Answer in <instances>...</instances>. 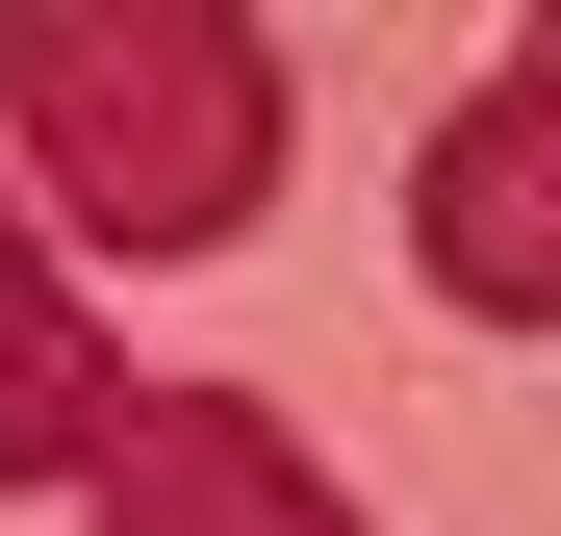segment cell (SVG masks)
Listing matches in <instances>:
<instances>
[{
	"label": "cell",
	"mask_w": 561,
	"mask_h": 536,
	"mask_svg": "<svg viewBox=\"0 0 561 536\" xmlns=\"http://www.w3.org/2000/svg\"><path fill=\"white\" fill-rule=\"evenodd\" d=\"M0 153L51 179V255H230L280 205V26L230 0H0Z\"/></svg>",
	"instance_id": "obj_1"
},
{
	"label": "cell",
	"mask_w": 561,
	"mask_h": 536,
	"mask_svg": "<svg viewBox=\"0 0 561 536\" xmlns=\"http://www.w3.org/2000/svg\"><path fill=\"white\" fill-rule=\"evenodd\" d=\"M409 282L459 332H561V26L409 128Z\"/></svg>",
	"instance_id": "obj_2"
},
{
	"label": "cell",
	"mask_w": 561,
	"mask_h": 536,
	"mask_svg": "<svg viewBox=\"0 0 561 536\" xmlns=\"http://www.w3.org/2000/svg\"><path fill=\"white\" fill-rule=\"evenodd\" d=\"M103 536H357V511H332V460H307L255 384H128V434H103Z\"/></svg>",
	"instance_id": "obj_3"
},
{
	"label": "cell",
	"mask_w": 561,
	"mask_h": 536,
	"mask_svg": "<svg viewBox=\"0 0 561 536\" xmlns=\"http://www.w3.org/2000/svg\"><path fill=\"white\" fill-rule=\"evenodd\" d=\"M103 434H128V357L77 307V255L26 230V179H0V486H103Z\"/></svg>",
	"instance_id": "obj_4"
}]
</instances>
